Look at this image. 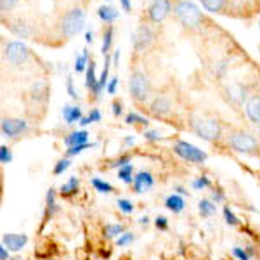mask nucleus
Returning <instances> with one entry per match:
<instances>
[{
	"label": "nucleus",
	"mask_w": 260,
	"mask_h": 260,
	"mask_svg": "<svg viewBox=\"0 0 260 260\" xmlns=\"http://www.w3.org/2000/svg\"><path fill=\"white\" fill-rule=\"evenodd\" d=\"M98 14H99V18L103 21H106V23H113V21L118 18V11L113 9L110 6H101L98 9Z\"/></svg>",
	"instance_id": "nucleus-20"
},
{
	"label": "nucleus",
	"mask_w": 260,
	"mask_h": 260,
	"mask_svg": "<svg viewBox=\"0 0 260 260\" xmlns=\"http://www.w3.org/2000/svg\"><path fill=\"white\" fill-rule=\"evenodd\" d=\"M170 2L169 0H154L153 4L149 6V11H148V16L153 23H161L163 19L169 16L170 12Z\"/></svg>",
	"instance_id": "nucleus-10"
},
{
	"label": "nucleus",
	"mask_w": 260,
	"mask_h": 260,
	"mask_svg": "<svg viewBox=\"0 0 260 260\" xmlns=\"http://www.w3.org/2000/svg\"><path fill=\"white\" fill-rule=\"evenodd\" d=\"M11 161H12L11 149L7 148V146H2V148H0V163H2V165H7V163H11Z\"/></svg>",
	"instance_id": "nucleus-36"
},
{
	"label": "nucleus",
	"mask_w": 260,
	"mask_h": 260,
	"mask_svg": "<svg viewBox=\"0 0 260 260\" xmlns=\"http://www.w3.org/2000/svg\"><path fill=\"white\" fill-rule=\"evenodd\" d=\"M258 24H260V23H258Z\"/></svg>",
	"instance_id": "nucleus-61"
},
{
	"label": "nucleus",
	"mask_w": 260,
	"mask_h": 260,
	"mask_svg": "<svg viewBox=\"0 0 260 260\" xmlns=\"http://www.w3.org/2000/svg\"><path fill=\"white\" fill-rule=\"evenodd\" d=\"M192 130H194L196 136H200L201 139H205V141H217L222 134L219 121L208 120V118L196 120L194 123H192Z\"/></svg>",
	"instance_id": "nucleus-3"
},
{
	"label": "nucleus",
	"mask_w": 260,
	"mask_h": 260,
	"mask_svg": "<svg viewBox=\"0 0 260 260\" xmlns=\"http://www.w3.org/2000/svg\"><path fill=\"white\" fill-rule=\"evenodd\" d=\"M116 85H118V77H113V78H110V82H108V87H106L108 94H115Z\"/></svg>",
	"instance_id": "nucleus-45"
},
{
	"label": "nucleus",
	"mask_w": 260,
	"mask_h": 260,
	"mask_svg": "<svg viewBox=\"0 0 260 260\" xmlns=\"http://www.w3.org/2000/svg\"><path fill=\"white\" fill-rule=\"evenodd\" d=\"M62 118L68 125H73V123H80V120L83 118L82 116V110L80 106H71V104H66L64 108H62Z\"/></svg>",
	"instance_id": "nucleus-15"
},
{
	"label": "nucleus",
	"mask_w": 260,
	"mask_h": 260,
	"mask_svg": "<svg viewBox=\"0 0 260 260\" xmlns=\"http://www.w3.org/2000/svg\"><path fill=\"white\" fill-rule=\"evenodd\" d=\"M85 142H89V132H87V130H75V132H71L64 139V144L68 146V148H73V146H78V144H85Z\"/></svg>",
	"instance_id": "nucleus-17"
},
{
	"label": "nucleus",
	"mask_w": 260,
	"mask_h": 260,
	"mask_svg": "<svg viewBox=\"0 0 260 260\" xmlns=\"http://www.w3.org/2000/svg\"><path fill=\"white\" fill-rule=\"evenodd\" d=\"M128 163H130V158H128V156H120L118 160L113 163V167H118V169H121V167L128 165Z\"/></svg>",
	"instance_id": "nucleus-48"
},
{
	"label": "nucleus",
	"mask_w": 260,
	"mask_h": 260,
	"mask_svg": "<svg viewBox=\"0 0 260 260\" xmlns=\"http://www.w3.org/2000/svg\"><path fill=\"white\" fill-rule=\"evenodd\" d=\"M245 113L250 121L253 123H260V95H251L245 103Z\"/></svg>",
	"instance_id": "nucleus-12"
},
{
	"label": "nucleus",
	"mask_w": 260,
	"mask_h": 260,
	"mask_svg": "<svg viewBox=\"0 0 260 260\" xmlns=\"http://www.w3.org/2000/svg\"><path fill=\"white\" fill-rule=\"evenodd\" d=\"M128 87H130V94H132V98L136 99L137 103H144V101L149 98V80L141 71L132 73Z\"/></svg>",
	"instance_id": "nucleus-5"
},
{
	"label": "nucleus",
	"mask_w": 260,
	"mask_h": 260,
	"mask_svg": "<svg viewBox=\"0 0 260 260\" xmlns=\"http://www.w3.org/2000/svg\"><path fill=\"white\" fill-rule=\"evenodd\" d=\"M134 191L136 192H144L153 187L154 184V179L153 175L149 174V172H139V174L134 177Z\"/></svg>",
	"instance_id": "nucleus-13"
},
{
	"label": "nucleus",
	"mask_w": 260,
	"mask_h": 260,
	"mask_svg": "<svg viewBox=\"0 0 260 260\" xmlns=\"http://www.w3.org/2000/svg\"><path fill=\"white\" fill-rule=\"evenodd\" d=\"M224 219L228 222L229 225H236L238 224V217L234 215L233 210H231L229 207H224Z\"/></svg>",
	"instance_id": "nucleus-40"
},
{
	"label": "nucleus",
	"mask_w": 260,
	"mask_h": 260,
	"mask_svg": "<svg viewBox=\"0 0 260 260\" xmlns=\"http://www.w3.org/2000/svg\"><path fill=\"white\" fill-rule=\"evenodd\" d=\"M229 146L234 151H238V153H245V154L257 153V149H258L257 139H255L253 136H250V134H245V132L233 134V136L229 137Z\"/></svg>",
	"instance_id": "nucleus-4"
},
{
	"label": "nucleus",
	"mask_w": 260,
	"mask_h": 260,
	"mask_svg": "<svg viewBox=\"0 0 260 260\" xmlns=\"http://www.w3.org/2000/svg\"><path fill=\"white\" fill-rule=\"evenodd\" d=\"M66 89H68V94H70L73 99H77V98H78L77 90H75V87H73V80H71V77H68V80H66Z\"/></svg>",
	"instance_id": "nucleus-46"
},
{
	"label": "nucleus",
	"mask_w": 260,
	"mask_h": 260,
	"mask_svg": "<svg viewBox=\"0 0 260 260\" xmlns=\"http://www.w3.org/2000/svg\"><path fill=\"white\" fill-rule=\"evenodd\" d=\"M134 142V137H127V139H125V144H132Z\"/></svg>",
	"instance_id": "nucleus-56"
},
{
	"label": "nucleus",
	"mask_w": 260,
	"mask_h": 260,
	"mask_svg": "<svg viewBox=\"0 0 260 260\" xmlns=\"http://www.w3.org/2000/svg\"><path fill=\"white\" fill-rule=\"evenodd\" d=\"M18 4V0H0V7H2V11L4 12H7V11H11L12 7Z\"/></svg>",
	"instance_id": "nucleus-44"
},
{
	"label": "nucleus",
	"mask_w": 260,
	"mask_h": 260,
	"mask_svg": "<svg viewBox=\"0 0 260 260\" xmlns=\"http://www.w3.org/2000/svg\"><path fill=\"white\" fill-rule=\"evenodd\" d=\"M87 66H89V52L83 49L82 52L75 57V71H77V73H80V71L85 70Z\"/></svg>",
	"instance_id": "nucleus-23"
},
{
	"label": "nucleus",
	"mask_w": 260,
	"mask_h": 260,
	"mask_svg": "<svg viewBox=\"0 0 260 260\" xmlns=\"http://www.w3.org/2000/svg\"><path fill=\"white\" fill-rule=\"evenodd\" d=\"M95 142H85V144H78V146H73V148H68V151H66V154L68 156H77V154H80L82 151L89 149V148H95Z\"/></svg>",
	"instance_id": "nucleus-31"
},
{
	"label": "nucleus",
	"mask_w": 260,
	"mask_h": 260,
	"mask_svg": "<svg viewBox=\"0 0 260 260\" xmlns=\"http://www.w3.org/2000/svg\"><path fill=\"white\" fill-rule=\"evenodd\" d=\"M228 95L233 103L236 104H243L246 103V87H243L241 83H233V85L228 87Z\"/></svg>",
	"instance_id": "nucleus-16"
},
{
	"label": "nucleus",
	"mask_w": 260,
	"mask_h": 260,
	"mask_svg": "<svg viewBox=\"0 0 260 260\" xmlns=\"http://www.w3.org/2000/svg\"><path fill=\"white\" fill-rule=\"evenodd\" d=\"M120 2H121V7H123V11H127V12L132 11V4H130V0H120Z\"/></svg>",
	"instance_id": "nucleus-53"
},
{
	"label": "nucleus",
	"mask_w": 260,
	"mask_h": 260,
	"mask_svg": "<svg viewBox=\"0 0 260 260\" xmlns=\"http://www.w3.org/2000/svg\"><path fill=\"white\" fill-rule=\"evenodd\" d=\"M121 111H123V106H121V103H120V101H115V103H113V115L120 116Z\"/></svg>",
	"instance_id": "nucleus-49"
},
{
	"label": "nucleus",
	"mask_w": 260,
	"mask_h": 260,
	"mask_svg": "<svg viewBox=\"0 0 260 260\" xmlns=\"http://www.w3.org/2000/svg\"><path fill=\"white\" fill-rule=\"evenodd\" d=\"M233 253H234V257H236L238 260H250L248 251L243 250V248H240V246H236V248H233Z\"/></svg>",
	"instance_id": "nucleus-42"
},
{
	"label": "nucleus",
	"mask_w": 260,
	"mask_h": 260,
	"mask_svg": "<svg viewBox=\"0 0 260 260\" xmlns=\"http://www.w3.org/2000/svg\"><path fill=\"white\" fill-rule=\"evenodd\" d=\"M175 16L184 26L187 28H196L201 24V11L189 0H180L175 4Z\"/></svg>",
	"instance_id": "nucleus-1"
},
{
	"label": "nucleus",
	"mask_w": 260,
	"mask_h": 260,
	"mask_svg": "<svg viewBox=\"0 0 260 260\" xmlns=\"http://www.w3.org/2000/svg\"><path fill=\"white\" fill-rule=\"evenodd\" d=\"M31 95L35 99L45 98V83L44 82H37L35 85H33V89H31Z\"/></svg>",
	"instance_id": "nucleus-35"
},
{
	"label": "nucleus",
	"mask_w": 260,
	"mask_h": 260,
	"mask_svg": "<svg viewBox=\"0 0 260 260\" xmlns=\"http://www.w3.org/2000/svg\"><path fill=\"white\" fill-rule=\"evenodd\" d=\"M0 260H9V250L6 246H0Z\"/></svg>",
	"instance_id": "nucleus-52"
},
{
	"label": "nucleus",
	"mask_w": 260,
	"mask_h": 260,
	"mask_svg": "<svg viewBox=\"0 0 260 260\" xmlns=\"http://www.w3.org/2000/svg\"><path fill=\"white\" fill-rule=\"evenodd\" d=\"M177 191H179V194H187V191H184L182 187H177Z\"/></svg>",
	"instance_id": "nucleus-58"
},
{
	"label": "nucleus",
	"mask_w": 260,
	"mask_h": 260,
	"mask_svg": "<svg viewBox=\"0 0 260 260\" xmlns=\"http://www.w3.org/2000/svg\"><path fill=\"white\" fill-rule=\"evenodd\" d=\"M110 56L106 57V64H104V70H103V75H101V78H99V82H98V85L92 89V92H94V95L95 98H99L101 94H103V89L104 87H108V71H110Z\"/></svg>",
	"instance_id": "nucleus-18"
},
{
	"label": "nucleus",
	"mask_w": 260,
	"mask_h": 260,
	"mask_svg": "<svg viewBox=\"0 0 260 260\" xmlns=\"http://www.w3.org/2000/svg\"><path fill=\"white\" fill-rule=\"evenodd\" d=\"M118 61H120V50H115L113 52V62H115V66H118Z\"/></svg>",
	"instance_id": "nucleus-54"
},
{
	"label": "nucleus",
	"mask_w": 260,
	"mask_h": 260,
	"mask_svg": "<svg viewBox=\"0 0 260 260\" xmlns=\"http://www.w3.org/2000/svg\"><path fill=\"white\" fill-rule=\"evenodd\" d=\"M11 31L14 33V35H18L19 39H28V37H30V28H28V24H24V23L11 24Z\"/></svg>",
	"instance_id": "nucleus-25"
},
{
	"label": "nucleus",
	"mask_w": 260,
	"mask_h": 260,
	"mask_svg": "<svg viewBox=\"0 0 260 260\" xmlns=\"http://www.w3.org/2000/svg\"><path fill=\"white\" fill-rule=\"evenodd\" d=\"M99 120H101V111L99 110H92L89 116H83V118L80 120V125H82V127H85V125L94 123V121H99Z\"/></svg>",
	"instance_id": "nucleus-34"
},
{
	"label": "nucleus",
	"mask_w": 260,
	"mask_h": 260,
	"mask_svg": "<svg viewBox=\"0 0 260 260\" xmlns=\"http://www.w3.org/2000/svg\"><path fill=\"white\" fill-rule=\"evenodd\" d=\"M118 208L123 213H132L134 212V205L128 200H118Z\"/></svg>",
	"instance_id": "nucleus-41"
},
{
	"label": "nucleus",
	"mask_w": 260,
	"mask_h": 260,
	"mask_svg": "<svg viewBox=\"0 0 260 260\" xmlns=\"http://www.w3.org/2000/svg\"><path fill=\"white\" fill-rule=\"evenodd\" d=\"M212 200H213V203H219V201L224 200V192H222L220 189L213 191V192H212Z\"/></svg>",
	"instance_id": "nucleus-50"
},
{
	"label": "nucleus",
	"mask_w": 260,
	"mask_h": 260,
	"mask_svg": "<svg viewBox=\"0 0 260 260\" xmlns=\"http://www.w3.org/2000/svg\"><path fill=\"white\" fill-rule=\"evenodd\" d=\"M85 40L89 42V44H92V40H94V33H92V31H87V33H85Z\"/></svg>",
	"instance_id": "nucleus-55"
},
{
	"label": "nucleus",
	"mask_w": 260,
	"mask_h": 260,
	"mask_svg": "<svg viewBox=\"0 0 260 260\" xmlns=\"http://www.w3.org/2000/svg\"><path fill=\"white\" fill-rule=\"evenodd\" d=\"M203 9L210 11V12H219L224 6V0H200Z\"/></svg>",
	"instance_id": "nucleus-29"
},
{
	"label": "nucleus",
	"mask_w": 260,
	"mask_h": 260,
	"mask_svg": "<svg viewBox=\"0 0 260 260\" xmlns=\"http://www.w3.org/2000/svg\"><path fill=\"white\" fill-rule=\"evenodd\" d=\"M258 130H260V123H258Z\"/></svg>",
	"instance_id": "nucleus-60"
},
{
	"label": "nucleus",
	"mask_w": 260,
	"mask_h": 260,
	"mask_svg": "<svg viewBox=\"0 0 260 260\" xmlns=\"http://www.w3.org/2000/svg\"><path fill=\"white\" fill-rule=\"evenodd\" d=\"M154 224H156V228H158V229H167V228H169V220H167V217H163V215L156 217Z\"/></svg>",
	"instance_id": "nucleus-47"
},
{
	"label": "nucleus",
	"mask_w": 260,
	"mask_h": 260,
	"mask_svg": "<svg viewBox=\"0 0 260 260\" xmlns=\"http://www.w3.org/2000/svg\"><path fill=\"white\" fill-rule=\"evenodd\" d=\"M120 234H123V225L121 224H108L104 228V236L106 238H118Z\"/></svg>",
	"instance_id": "nucleus-28"
},
{
	"label": "nucleus",
	"mask_w": 260,
	"mask_h": 260,
	"mask_svg": "<svg viewBox=\"0 0 260 260\" xmlns=\"http://www.w3.org/2000/svg\"><path fill=\"white\" fill-rule=\"evenodd\" d=\"M198 210L201 213V217H210L217 212V207L212 200H201L198 205Z\"/></svg>",
	"instance_id": "nucleus-22"
},
{
	"label": "nucleus",
	"mask_w": 260,
	"mask_h": 260,
	"mask_svg": "<svg viewBox=\"0 0 260 260\" xmlns=\"http://www.w3.org/2000/svg\"><path fill=\"white\" fill-rule=\"evenodd\" d=\"M11 260H21V258H18V257H16V258H11Z\"/></svg>",
	"instance_id": "nucleus-59"
},
{
	"label": "nucleus",
	"mask_w": 260,
	"mask_h": 260,
	"mask_svg": "<svg viewBox=\"0 0 260 260\" xmlns=\"http://www.w3.org/2000/svg\"><path fill=\"white\" fill-rule=\"evenodd\" d=\"M111 42H113V26H108L103 33V47H101V52L106 54V56H108V50L111 47Z\"/></svg>",
	"instance_id": "nucleus-26"
},
{
	"label": "nucleus",
	"mask_w": 260,
	"mask_h": 260,
	"mask_svg": "<svg viewBox=\"0 0 260 260\" xmlns=\"http://www.w3.org/2000/svg\"><path fill=\"white\" fill-rule=\"evenodd\" d=\"M153 39H154V35L149 26L137 28V30L132 33V45H134V49H136V52H142V50L148 49Z\"/></svg>",
	"instance_id": "nucleus-8"
},
{
	"label": "nucleus",
	"mask_w": 260,
	"mask_h": 260,
	"mask_svg": "<svg viewBox=\"0 0 260 260\" xmlns=\"http://www.w3.org/2000/svg\"><path fill=\"white\" fill-rule=\"evenodd\" d=\"M132 174H134V167L130 165H125V167H121V169H118V177L123 180V182H134V177H132Z\"/></svg>",
	"instance_id": "nucleus-30"
},
{
	"label": "nucleus",
	"mask_w": 260,
	"mask_h": 260,
	"mask_svg": "<svg viewBox=\"0 0 260 260\" xmlns=\"http://www.w3.org/2000/svg\"><path fill=\"white\" fill-rule=\"evenodd\" d=\"M77 191H78V179L77 177H71L68 182L61 186V196H66V198L77 194Z\"/></svg>",
	"instance_id": "nucleus-21"
},
{
	"label": "nucleus",
	"mask_w": 260,
	"mask_h": 260,
	"mask_svg": "<svg viewBox=\"0 0 260 260\" xmlns=\"http://www.w3.org/2000/svg\"><path fill=\"white\" fill-rule=\"evenodd\" d=\"M83 24H85V12L82 9H71L61 21V31L66 37H73L83 30Z\"/></svg>",
	"instance_id": "nucleus-2"
},
{
	"label": "nucleus",
	"mask_w": 260,
	"mask_h": 260,
	"mask_svg": "<svg viewBox=\"0 0 260 260\" xmlns=\"http://www.w3.org/2000/svg\"><path fill=\"white\" fill-rule=\"evenodd\" d=\"M170 108H172V104H170V99L169 98H165V95H160V98H156L151 103V113H153L154 116H163V115H167V113L170 111Z\"/></svg>",
	"instance_id": "nucleus-14"
},
{
	"label": "nucleus",
	"mask_w": 260,
	"mask_h": 260,
	"mask_svg": "<svg viewBox=\"0 0 260 260\" xmlns=\"http://www.w3.org/2000/svg\"><path fill=\"white\" fill-rule=\"evenodd\" d=\"M165 205H167V208L174 213H180L184 210V207H186V203H184V200L180 194H170L169 198H167Z\"/></svg>",
	"instance_id": "nucleus-19"
},
{
	"label": "nucleus",
	"mask_w": 260,
	"mask_h": 260,
	"mask_svg": "<svg viewBox=\"0 0 260 260\" xmlns=\"http://www.w3.org/2000/svg\"><path fill=\"white\" fill-rule=\"evenodd\" d=\"M208 186H210V179L205 177V175L192 180V187H194V189H205V187H208Z\"/></svg>",
	"instance_id": "nucleus-37"
},
{
	"label": "nucleus",
	"mask_w": 260,
	"mask_h": 260,
	"mask_svg": "<svg viewBox=\"0 0 260 260\" xmlns=\"http://www.w3.org/2000/svg\"><path fill=\"white\" fill-rule=\"evenodd\" d=\"M57 210V205H56V192L54 189L47 191V217H52V213Z\"/></svg>",
	"instance_id": "nucleus-32"
},
{
	"label": "nucleus",
	"mask_w": 260,
	"mask_h": 260,
	"mask_svg": "<svg viewBox=\"0 0 260 260\" xmlns=\"http://www.w3.org/2000/svg\"><path fill=\"white\" fill-rule=\"evenodd\" d=\"M225 70H228V61H222V62H219V64L215 66L217 75H224Z\"/></svg>",
	"instance_id": "nucleus-51"
},
{
	"label": "nucleus",
	"mask_w": 260,
	"mask_h": 260,
	"mask_svg": "<svg viewBox=\"0 0 260 260\" xmlns=\"http://www.w3.org/2000/svg\"><path fill=\"white\" fill-rule=\"evenodd\" d=\"M125 121L130 125H148L149 121L144 118V116H141V115H137V113H128L127 115V118H125Z\"/></svg>",
	"instance_id": "nucleus-33"
},
{
	"label": "nucleus",
	"mask_w": 260,
	"mask_h": 260,
	"mask_svg": "<svg viewBox=\"0 0 260 260\" xmlns=\"http://www.w3.org/2000/svg\"><path fill=\"white\" fill-rule=\"evenodd\" d=\"M28 243L26 234H14V233H7L2 238V245L11 251H19L24 248V245Z\"/></svg>",
	"instance_id": "nucleus-11"
},
{
	"label": "nucleus",
	"mask_w": 260,
	"mask_h": 260,
	"mask_svg": "<svg viewBox=\"0 0 260 260\" xmlns=\"http://www.w3.org/2000/svg\"><path fill=\"white\" fill-rule=\"evenodd\" d=\"M68 169H70V160H68V158H64V160H59L56 163V167H54V174L61 175L62 172H66Z\"/></svg>",
	"instance_id": "nucleus-39"
},
{
	"label": "nucleus",
	"mask_w": 260,
	"mask_h": 260,
	"mask_svg": "<svg viewBox=\"0 0 260 260\" xmlns=\"http://www.w3.org/2000/svg\"><path fill=\"white\" fill-rule=\"evenodd\" d=\"M26 128H28V125L24 120H19V118H4L2 120V132H4V136L9 137V139H16V137L21 136Z\"/></svg>",
	"instance_id": "nucleus-9"
},
{
	"label": "nucleus",
	"mask_w": 260,
	"mask_h": 260,
	"mask_svg": "<svg viewBox=\"0 0 260 260\" xmlns=\"http://www.w3.org/2000/svg\"><path fill=\"white\" fill-rule=\"evenodd\" d=\"M134 241V234L132 233H123L116 238V246H127L128 243Z\"/></svg>",
	"instance_id": "nucleus-38"
},
{
	"label": "nucleus",
	"mask_w": 260,
	"mask_h": 260,
	"mask_svg": "<svg viewBox=\"0 0 260 260\" xmlns=\"http://www.w3.org/2000/svg\"><path fill=\"white\" fill-rule=\"evenodd\" d=\"M174 151L182 160L191 161V163H203L207 160V153L201 151L200 148H196V146H192L191 142H187V141H177L174 146Z\"/></svg>",
	"instance_id": "nucleus-6"
},
{
	"label": "nucleus",
	"mask_w": 260,
	"mask_h": 260,
	"mask_svg": "<svg viewBox=\"0 0 260 260\" xmlns=\"http://www.w3.org/2000/svg\"><path fill=\"white\" fill-rule=\"evenodd\" d=\"M92 186L95 187V191H99V192H104V194H108V192H111L113 191V186L110 182H106V180H103V179H99V177H94L92 179Z\"/></svg>",
	"instance_id": "nucleus-27"
},
{
	"label": "nucleus",
	"mask_w": 260,
	"mask_h": 260,
	"mask_svg": "<svg viewBox=\"0 0 260 260\" xmlns=\"http://www.w3.org/2000/svg\"><path fill=\"white\" fill-rule=\"evenodd\" d=\"M148 222H149L148 217H142V219H141V224H148Z\"/></svg>",
	"instance_id": "nucleus-57"
},
{
	"label": "nucleus",
	"mask_w": 260,
	"mask_h": 260,
	"mask_svg": "<svg viewBox=\"0 0 260 260\" xmlns=\"http://www.w3.org/2000/svg\"><path fill=\"white\" fill-rule=\"evenodd\" d=\"M98 78H95V62L90 61L89 66H87V78H85V87H89V89H94L95 85H98Z\"/></svg>",
	"instance_id": "nucleus-24"
},
{
	"label": "nucleus",
	"mask_w": 260,
	"mask_h": 260,
	"mask_svg": "<svg viewBox=\"0 0 260 260\" xmlns=\"http://www.w3.org/2000/svg\"><path fill=\"white\" fill-rule=\"evenodd\" d=\"M144 137H146L148 141H151V142H156V141H160V139H161L160 132H156V130H146V132H144Z\"/></svg>",
	"instance_id": "nucleus-43"
},
{
	"label": "nucleus",
	"mask_w": 260,
	"mask_h": 260,
	"mask_svg": "<svg viewBox=\"0 0 260 260\" xmlns=\"http://www.w3.org/2000/svg\"><path fill=\"white\" fill-rule=\"evenodd\" d=\"M4 52H6V57L11 64H23V62H26L28 56H30L28 47L19 40L9 42V44L6 45V50H4Z\"/></svg>",
	"instance_id": "nucleus-7"
}]
</instances>
